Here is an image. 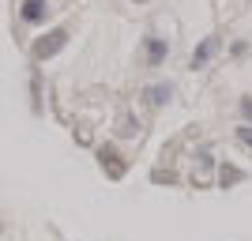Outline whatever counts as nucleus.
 Segmentation results:
<instances>
[{
    "instance_id": "nucleus-6",
    "label": "nucleus",
    "mask_w": 252,
    "mask_h": 241,
    "mask_svg": "<svg viewBox=\"0 0 252 241\" xmlns=\"http://www.w3.org/2000/svg\"><path fill=\"white\" fill-rule=\"evenodd\" d=\"M173 91H177L173 83H151V87H143V102H147L151 109H166V105L173 102Z\"/></svg>"
},
{
    "instance_id": "nucleus-1",
    "label": "nucleus",
    "mask_w": 252,
    "mask_h": 241,
    "mask_svg": "<svg viewBox=\"0 0 252 241\" xmlns=\"http://www.w3.org/2000/svg\"><path fill=\"white\" fill-rule=\"evenodd\" d=\"M68 42H72V27H53V31L38 34L31 42V64H45L53 57H61L68 49Z\"/></svg>"
},
{
    "instance_id": "nucleus-9",
    "label": "nucleus",
    "mask_w": 252,
    "mask_h": 241,
    "mask_svg": "<svg viewBox=\"0 0 252 241\" xmlns=\"http://www.w3.org/2000/svg\"><path fill=\"white\" fill-rule=\"evenodd\" d=\"M31 109H34V113H42V109H45V98H42V72H38V64L31 68Z\"/></svg>"
},
{
    "instance_id": "nucleus-3",
    "label": "nucleus",
    "mask_w": 252,
    "mask_h": 241,
    "mask_svg": "<svg viewBox=\"0 0 252 241\" xmlns=\"http://www.w3.org/2000/svg\"><path fill=\"white\" fill-rule=\"evenodd\" d=\"M139 61L147 64V68H162L169 61V38L162 34H147L143 42H139Z\"/></svg>"
},
{
    "instance_id": "nucleus-10",
    "label": "nucleus",
    "mask_w": 252,
    "mask_h": 241,
    "mask_svg": "<svg viewBox=\"0 0 252 241\" xmlns=\"http://www.w3.org/2000/svg\"><path fill=\"white\" fill-rule=\"evenodd\" d=\"M151 181H155V185H177V170H173V166H155V170H151Z\"/></svg>"
},
{
    "instance_id": "nucleus-14",
    "label": "nucleus",
    "mask_w": 252,
    "mask_h": 241,
    "mask_svg": "<svg viewBox=\"0 0 252 241\" xmlns=\"http://www.w3.org/2000/svg\"><path fill=\"white\" fill-rule=\"evenodd\" d=\"M132 4H151V0H132Z\"/></svg>"
},
{
    "instance_id": "nucleus-2",
    "label": "nucleus",
    "mask_w": 252,
    "mask_h": 241,
    "mask_svg": "<svg viewBox=\"0 0 252 241\" xmlns=\"http://www.w3.org/2000/svg\"><path fill=\"white\" fill-rule=\"evenodd\" d=\"M94 162L105 173V181H125L128 170H132V162L125 158V151L117 143H94Z\"/></svg>"
},
{
    "instance_id": "nucleus-8",
    "label": "nucleus",
    "mask_w": 252,
    "mask_h": 241,
    "mask_svg": "<svg viewBox=\"0 0 252 241\" xmlns=\"http://www.w3.org/2000/svg\"><path fill=\"white\" fill-rule=\"evenodd\" d=\"M113 132H117L121 139H139V136H143V121H139V117L132 113V109H125V113L117 117Z\"/></svg>"
},
{
    "instance_id": "nucleus-11",
    "label": "nucleus",
    "mask_w": 252,
    "mask_h": 241,
    "mask_svg": "<svg viewBox=\"0 0 252 241\" xmlns=\"http://www.w3.org/2000/svg\"><path fill=\"white\" fill-rule=\"evenodd\" d=\"M233 139H237L245 151H252V125H245V121H241V125L233 128Z\"/></svg>"
},
{
    "instance_id": "nucleus-12",
    "label": "nucleus",
    "mask_w": 252,
    "mask_h": 241,
    "mask_svg": "<svg viewBox=\"0 0 252 241\" xmlns=\"http://www.w3.org/2000/svg\"><path fill=\"white\" fill-rule=\"evenodd\" d=\"M237 113H241L245 125H252V95H241V98H237Z\"/></svg>"
},
{
    "instance_id": "nucleus-5",
    "label": "nucleus",
    "mask_w": 252,
    "mask_h": 241,
    "mask_svg": "<svg viewBox=\"0 0 252 241\" xmlns=\"http://www.w3.org/2000/svg\"><path fill=\"white\" fill-rule=\"evenodd\" d=\"M45 19H49V0H19V23L42 27Z\"/></svg>"
},
{
    "instance_id": "nucleus-13",
    "label": "nucleus",
    "mask_w": 252,
    "mask_h": 241,
    "mask_svg": "<svg viewBox=\"0 0 252 241\" xmlns=\"http://www.w3.org/2000/svg\"><path fill=\"white\" fill-rule=\"evenodd\" d=\"M249 49H252V45L245 42V38H237V42H230V57H233V61H245V57H249Z\"/></svg>"
},
{
    "instance_id": "nucleus-7",
    "label": "nucleus",
    "mask_w": 252,
    "mask_h": 241,
    "mask_svg": "<svg viewBox=\"0 0 252 241\" xmlns=\"http://www.w3.org/2000/svg\"><path fill=\"white\" fill-rule=\"evenodd\" d=\"M245 177H249V173H245L237 162H219V170H215V185H219V189H237Z\"/></svg>"
},
{
    "instance_id": "nucleus-4",
    "label": "nucleus",
    "mask_w": 252,
    "mask_h": 241,
    "mask_svg": "<svg viewBox=\"0 0 252 241\" xmlns=\"http://www.w3.org/2000/svg\"><path fill=\"white\" fill-rule=\"evenodd\" d=\"M219 49H222V34H207V38H200L196 49H192V57H189V68H192V72H203V68L219 57Z\"/></svg>"
}]
</instances>
